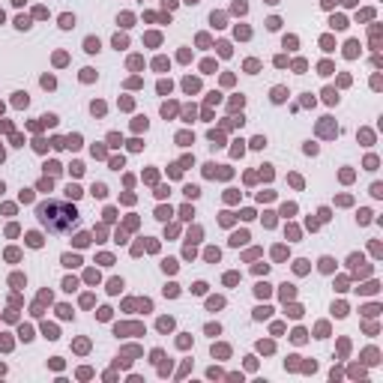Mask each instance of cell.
<instances>
[{
	"mask_svg": "<svg viewBox=\"0 0 383 383\" xmlns=\"http://www.w3.org/2000/svg\"><path fill=\"white\" fill-rule=\"evenodd\" d=\"M42 224H48V231H69L78 222V213L69 204H45L39 210Z\"/></svg>",
	"mask_w": 383,
	"mask_h": 383,
	"instance_id": "1",
	"label": "cell"
}]
</instances>
